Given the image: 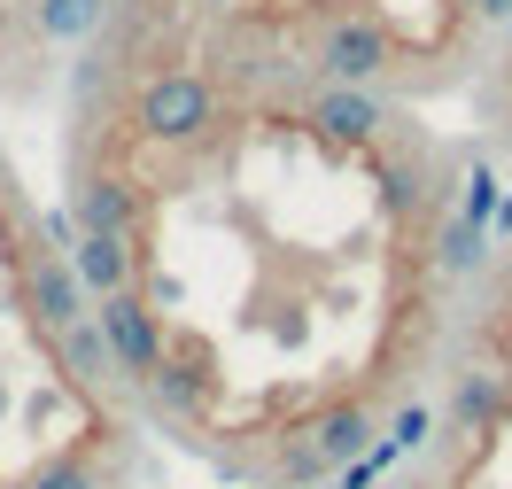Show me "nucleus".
<instances>
[{"instance_id":"obj_2","label":"nucleus","mask_w":512,"mask_h":489,"mask_svg":"<svg viewBox=\"0 0 512 489\" xmlns=\"http://www.w3.org/2000/svg\"><path fill=\"white\" fill-rule=\"evenodd\" d=\"M109 8L194 39L256 78L357 86L388 101L458 86L512 39V0H109Z\"/></svg>"},{"instance_id":"obj_1","label":"nucleus","mask_w":512,"mask_h":489,"mask_svg":"<svg viewBox=\"0 0 512 489\" xmlns=\"http://www.w3.org/2000/svg\"><path fill=\"white\" fill-rule=\"evenodd\" d=\"M404 101L288 86L101 8L70 140V272L117 381L187 443L249 342L241 474L326 482L381 443V396L427 358L443 288L474 280L481 218Z\"/></svg>"}]
</instances>
